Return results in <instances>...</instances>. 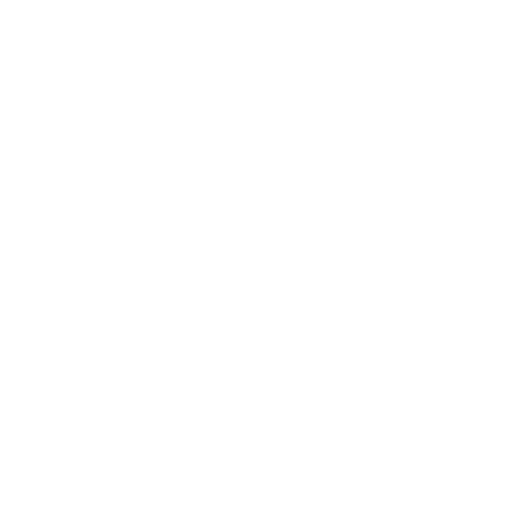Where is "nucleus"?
<instances>
[]
</instances>
